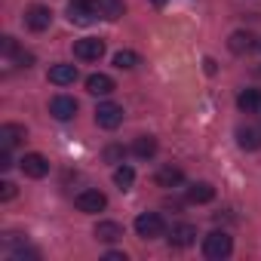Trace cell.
<instances>
[{
	"label": "cell",
	"mask_w": 261,
	"mask_h": 261,
	"mask_svg": "<svg viewBox=\"0 0 261 261\" xmlns=\"http://www.w3.org/2000/svg\"><path fill=\"white\" fill-rule=\"evenodd\" d=\"M166 230V224H163V215L160 212H142L139 218H136V233L142 237V240H154V237H160Z\"/></svg>",
	"instance_id": "3"
},
{
	"label": "cell",
	"mask_w": 261,
	"mask_h": 261,
	"mask_svg": "<svg viewBox=\"0 0 261 261\" xmlns=\"http://www.w3.org/2000/svg\"><path fill=\"white\" fill-rule=\"evenodd\" d=\"M19 169H22L28 178H43V175L49 172V160L34 151V154H25V157L19 160Z\"/></svg>",
	"instance_id": "7"
},
{
	"label": "cell",
	"mask_w": 261,
	"mask_h": 261,
	"mask_svg": "<svg viewBox=\"0 0 261 261\" xmlns=\"http://www.w3.org/2000/svg\"><path fill=\"white\" fill-rule=\"evenodd\" d=\"M237 108L243 114H261V89H243L237 95Z\"/></svg>",
	"instance_id": "17"
},
{
	"label": "cell",
	"mask_w": 261,
	"mask_h": 261,
	"mask_svg": "<svg viewBox=\"0 0 261 261\" xmlns=\"http://www.w3.org/2000/svg\"><path fill=\"white\" fill-rule=\"evenodd\" d=\"M16 53H19V46H16V40H13V37H4V56H10V59H13Z\"/></svg>",
	"instance_id": "28"
},
{
	"label": "cell",
	"mask_w": 261,
	"mask_h": 261,
	"mask_svg": "<svg viewBox=\"0 0 261 261\" xmlns=\"http://www.w3.org/2000/svg\"><path fill=\"white\" fill-rule=\"evenodd\" d=\"M13 166V157H10V148H0V169H10Z\"/></svg>",
	"instance_id": "29"
},
{
	"label": "cell",
	"mask_w": 261,
	"mask_h": 261,
	"mask_svg": "<svg viewBox=\"0 0 261 261\" xmlns=\"http://www.w3.org/2000/svg\"><path fill=\"white\" fill-rule=\"evenodd\" d=\"M105 258H108V261H126V255H123V252H108Z\"/></svg>",
	"instance_id": "30"
},
{
	"label": "cell",
	"mask_w": 261,
	"mask_h": 261,
	"mask_svg": "<svg viewBox=\"0 0 261 261\" xmlns=\"http://www.w3.org/2000/svg\"><path fill=\"white\" fill-rule=\"evenodd\" d=\"M95 240H101V243L123 240V224H117V221H98L95 224Z\"/></svg>",
	"instance_id": "18"
},
{
	"label": "cell",
	"mask_w": 261,
	"mask_h": 261,
	"mask_svg": "<svg viewBox=\"0 0 261 261\" xmlns=\"http://www.w3.org/2000/svg\"><path fill=\"white\" fill-rule=\"evenodd\" d=\"M133 154H136L139 160H151V157L157 154V139H154V136H139L136 145H133Z\"/></svg>",
	"instance_id": "20"
},
{
	"label": "cell",
	"mask_w": 261,
	"mask_h": 261,
	"mask_svg": "<svg viewBox=\"0 0 261 261\" xmlns=\"http://www.w3.org/2000/svg\"><path fill=\"white\" fill-rule=\"evenodd\" d=\"M258 49H261V43H258Z\"/></svg>",
	"instance_id": "32"
},
{
	"label": "cell",
	"mask_w": 261,
	"mask_h": 261,
	"mask_svg": "<svg viewBox=\"0 0 261 261\" xmlns=\"http://www.w3.org/2000/svg\"><path fill=\"white\" fill-rule=\"evenodd\" d=\"M114 65H117L120 71L136 68V65H139V53H133V49H120V53L114 56Z\"/></svg>",
	"instance_id": "23"
},
{
	"label": "cell",
	"mask_w": 261,
	"mask_h": 261,
	"mask_svg": "<svg viewBox=\"0 0 261 261\" xmlns=\"http://www.w3.org/2000/svg\"><path fill=\"white\" fill-rule=\"evenodd\" d=\"M133 181H136V169L133 166H117L114 169V185L120 188V191H129V188H133Z\"/></svg>",
	"instance_id": "22"
},
{
	"label": "cell",
	"mask_w": 261,
	"mask_h": 261,
	"mask_svg": "<svg viewBox=\"0 0 261 261\" xmlns=\"http://www.w3.org/2000/svg\"><path fill=\"white\" fill-rule=\"evenodd\" d=\"M25 258H40L37 249H16L13 252V261H25Z\"/></svg>",
	"instance_id": "25"
},
{
	"label": "cell",
	"mask_w": 261,
	"mask_h": 261,
	"mask_svg": "<svg viewBox=\"0 0 261 261\" xmlns=\"http://www.w3.org/2000/svg\"><path fill=\"white\" fill-rule=\"evenodd\" d=\"M13 59L19 62V68H31V65H34V56H31V53H22V49H19Z\"/></svg>",
	"instance_id": "26"
},
{
	"label": "cell",
	"mask_w": 261,
	"mask_h": 261,
	"mask_svg": "<svg viewBox=\"0 0 261 261\" xmlns=\"http://www.w3.org/2000/svg\"><path fill=\"white\" fill-rule=\"evenodd\" d=\"M49 114H53L56 120H71V117L77 114V101H74L71 95H56V98L49 101Z\"/></svg>",
	"instance_id": "10"
},
{
	"label": "cell",
	"mask_w": 261,
	"mask_h": 261,
	"mask_svg": "<svg viewBox=\"0 0 261 261\" xmlns=\"http://www.w3.org/2000/svg\"><path fill=\"white\" fill-rule=\"evenodd\" d=\"M117 86H114V80L108 77V74H89L86 77V92L89 95H111Z\"/></svg>",
	"instance_id": "14"
},
{
	"label": "cell",
	"mask_w": 261,
	"mask_h": 261,
	"mask_svg": "<svg viewBox=\"0 0 261 261\" xmlns=\"http://www.w3.org/2000/svg\"><path fill=\"white\" fill-rule=\"evenodd\" d=\"M98 13L108 22H117L123 16V0H98Z\"/></svg>",
	"instance_id": "21"
},
{
	"label": "cell",
	"mask_w": 261,
	"mask_h": 261,
	"mask_svg": "<svg viewBox=\"0 0 261 261\" xmlns=\"http://www.w3.org/2000/svg\"><path fill=\"white\" fill-rule=\"evenodd\" d=\"M212 200H215V188H212L209 181H194V185L188 188V203L203 206V203H212Z\"/></svg>",
	"instance_id": "16"
},
{
	"label": "cell",
	"mask_w": 261,
	"mask_h": 261,
	"mask_svg": "<svg viewBox=\"0 0 261 261\" xmlns=\"http://www.w3.org/2000/svg\"><path fill=\"white\" fill-rule=\"evenodd\" d=\"M46 77H49V83H56V86H71V83L77 80V68L62 62V65H53Z\"/></svg>",
	"instance_id": "13"
},
{
	"label": "cell",
	"mask_w": 261,
	"mask_h": 261,
	"mask_svg": "<svg viewBox=\"0 0 261 261\" xmlns=\"http://www.w3.org/2000/svg\"><path fill=\"white\" fill-rule=\"evenodd\" d=\"M25 25L31 28V31H46L49 25H53V10L49 7H40V4H34L28 13H25Z\"/></svg>",
	"instance_id": "8"
},
{
	"label": "cell",
	"mask_w": 261,
	"mask_h": 261,
	"mask_svg": "<svg viewBox=\"0 0 261 261\" xmlns=\"http://www.w3.org/2000/svg\"><path fill=\"white\" fill-rule=\"evenodd\" d=\"M95 123H98L101 129H117V126L123 123V108L114 105V101H101V105L95 108Z\"/></svg>",
	"instance_id": "5"
},
{
	"label": "cell",
	"mask_w": 261,
	"mask_h": 261,
	"mask_svg": "<svg viewBox=\"0 0 261 261\" xmlns=\"http://www.w3.org/2000/svg\"><path fill=\"white\" fill-rule=\"evenodd\" d=\"M154 4H157V7H163V4H166V0H154Z\"/></svg>",
	"instance_id": "31"
},
{
	"label": "cell",
	"mask_w": 261,
	"mask_h": 261,
	"mask_svg": "<svg viewBox=\"0 0 261 261\" xmlns=\"http://www.w3.org/2000/svg\"><path fill=\"white\" fill-rule=\"evenodd\" d=\"M105 160H108V163H120V160H123V148H117V145H111V148L105 151Z\"/></svg>",
	"instance_id": "24"
},
{
	"label": "cell",
	"mask_w": 261,
	"mask_h": 261,
	"mask_svg": "<svg viewBox=\"0 0 261 261\" xmlns=\"http://www.w3.org/2000/svg\"><path fill=\"white\" fill-rule=\"evenodd\" d=\"M252 46H255V37H252L249 31H233L230 40H227V49H230L233 56H243V53H249Z\"/></svg>",
	"instance_id": "19"
},
{
	"label": "cell",
	"mask_w": 261,
	"mask_h": 261,
	"mask_svg": "<svg viewBox=\"0 0 261 261\" xmlns=\"http://www.w3.org/2000/svg\"><path fill=\"white\" fill-rule=\"evenodd\" d=\"M74 206L80 209V212H101L105 206H108V197L101 194V191H95V188H89V191H80L77 197H74Z\"/></svg>",
	"instance_id": "6"
},
{
	"label": "cell",
	"mask_w": 261,
	"mask_h": 261,
	"mask_svg": "<svg viewBox=\"0 0 261 261\" xmlns=\"http://www.w3.org/2000/svg\"><path fill=\"white\" fill-rule=\"evenodd\" d=\"M68 19L74 25H92L95 19H101L98 0H71V4H68Z\"/></svg>",
	"instance_id": "2"
},
{
	"label": "cell",
	"mask_w": 261,
	"mask_h": 261,
	"mask_svg": "<svg viewBox=\"0 0 261 261\" xmlns=\"http://www.w3.org/2000/svg\"><path fill=\"white\" fill-rule=\"evenodd\" d=\"M13 197H16V185L4 181V185H0V200H13Z\"/></svg>",
	"instance_id": "27"
},
{
	"label": "cell",
	"mask_w": 261,
	"mask_h": 261,
	"mask_svg": "<svg viewBox=\"0 0 261 261\" xmlns=\"http://www.w3.org/2000/svg\"><path fill=\"white\" fill-rule=\"evenodd\" d=\"M101 56H105V40H98V37H83L74 43V59H80V62H98Z\"/></svg>",
	"instance_id": "4"
},
{
	"label": "cell",
	"mask_w": 261,
	"mask_h": 261,
	"mask_svg": "<svg viewBox=\"0 0 261 261\" xmlns=\"http://www.w3.org/2000/svg\"><path fill=\"white\" fill-rule=\"evenodd\" d=\"M237 145L243 151H258L261 148V129L258 126H240L237 129Z\"/></svg>",
	"instance_id": "11"
},
{
	"label": "cell",
	"mask_w": 261,
	"mask_h": 261,
	"mask_svg": "<svg viewBox=\"0 0 261 261\" xmlns=\"http://www.w3.org/2000/svg\"><path fill=\"white\" fill-rule=\"evenodd\" d=\"M233 252V240L224 233V230H212L206 240H203V255L212 258V261H221Z\"/></svg>",
	"instance_id": "1"
},
{
	"label": "cell",
	"mask_w": 261,
	"mask_h": 261,
	"mask_svg": "<svg viewBox=\"0 0 261 261\" xmlns=\"http://www.w3.org/2000/svg\"><path fill=\"white\" fill-rule=\"evenodd\" d=\"M154 181H157L160 188H178V185L185 181V172H181L178 166H172V163H169V166H160V169H157Z\"/></svg>",
	"instance_id": "15"
},
{
	"label": "cell",
	"mask_w": 261,
	"mask_h": 261,
	"mask_svg": "<svg viewBox=\"0 0 261 261\" xmlns=\"http://www.w3.org/2000/svg\"><path fill=\"white\" fill-rule=\"evenodd\" d=\"M194 243H197V227H194V224H175V227L169 230V246L188 249V246H194Z\"/></svg>",
	"instance_id": "9"
},
{
	"label": "cell",
	"mask_w": 261,
	"mask_h": 261,
	"mask_svg": "<svg viewBox=\"0 0 261 261\" xmlns=\"http://www.w3.org/2000/svg\"><path fill=\"white\" fill-rule=\"evenodd\" d=\"M25 136H28L25 126H19V123H4V126H0V148H16Z\"/></svg>",
	"instance_id": "12"
}]
</instances>
